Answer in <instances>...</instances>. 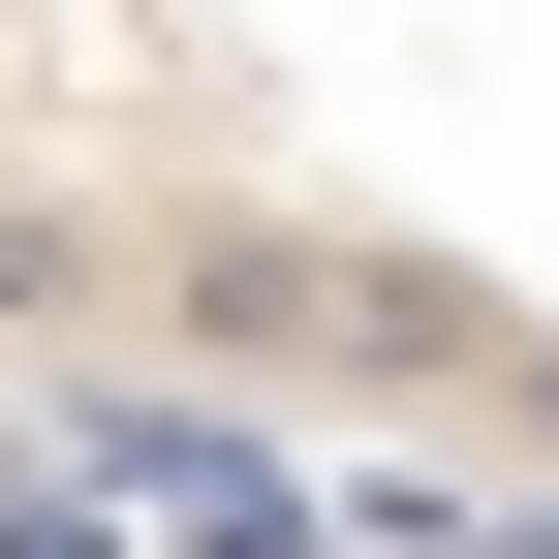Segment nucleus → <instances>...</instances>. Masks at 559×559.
<instances>
[{
  "label": "nucleus",
  "instance_id": "obj_1",
  "mask_svg": "<svg viewBox=\"0 0 559 559\" xmlns=\"http://www.w3.org/2000/svg\"><path fill=\"white\" fill-rule=\"evenodd\" d=\"M0 466L559 528V0H0Z\"/></svg>",
  "mask_w": 559,
  "mask_h": 559
},
{
  "label": "nucleus",
  "instance_id": "obj_2",
  "mask_svg": "<svg viewBox=\"0 0 559 559\" xmlns=\"http://www.w3.org/2000/svg\"><path fill=\"white\" fill-rule=\"evenodd\" d=\"M0 559H559L498 498H187V466H0Z\"/></svg>",
  "mask_w": 559,
  "mask_h": 559
}]
</instances>
